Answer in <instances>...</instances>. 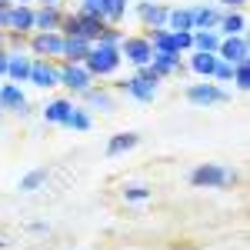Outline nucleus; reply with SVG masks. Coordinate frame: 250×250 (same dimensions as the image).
Instances as JSON below:
<instances>
[{"instance_id":"nucleus-24","label":"nucleus","mask_w":250,"mask_h":250,"mask_svg":"<svg viewBox=\"0 0 250 250\" xmlns=\"http://www.w3.org/2000/svg\"><path fill=\"white\" fill-rule=\"evenodd\" d=\"M217 43H220V34H217V30H193V50H200V54H217Z\"/></svg>"},{"instance_id":"nucleus-19","label":"nucleus","mask_w":250,"mask_h":250,"mask_svg":"<svg viewBox=\"0 0 250 250\" xmlns=\"http://www.w3.org/2000/svg\"><path fill=\"white\" fill-rule=\"evenodd\" d=\"M30 63H34V60L27 57V54H7V74H3V77H10L14 80V83H23V80L30 77Z\"/></svg>"},{"instance_id":"nucleus-33","label":"nucleus","mask_w":250,"mask_h":250,"mask_svg":"<svg viewBox=\"0 0 250 250\" xmlns=\"http://www.w3.org/2000/svg\"><path fill=\"white\" fill-rule=\"evenodd\" d=\"M137 77H144L147 83H150V87H160V83H164V77L157 74V70L150 67V63H147V67H137Z\"/></svg>"},{"instance_id":"nucleus-15","label":"nucleus","mask_w":250,"mask_h":250,"mask_svg":"<svg viewBox=\"0 0 250 250\" xmlns=\"http://www.w3.org/2000/svg\"><path fill=\"white\" fill-rule=\"evenodd\" d=\"M193 14V30H217V20H220V7H213V3H197L190 7Z\"/></svg>"},{"instance_id":"nucleus-25","label":"nucleus","mask_w":250,"mask_h":250,"mask_svg":"<svg viewBox=\"0 0 250 250\" xmlns=\"http://www.w3.org/2000/svg\"><path fill=\"white\" fill-rule=\"evenodd\" d=\"M90 124H94V120H90V110H87V107H74L63 127H67V130H77V134H87Z\"/></svg>"},{"instance_id":"nucleus-27","label":"nucleus","mask_w":250,"mask_h":250,"mask_svg":"<svg viewBox=\"0 0 250 250\" xmlns=\"http://www.w3.org/2000/svg\"><path fill=\"white\" fill-rule=\"evenodd\" d=\"M43 184H47V170H43V167H37V170L23 173V180H20V190H23V193H34V190H40Z\"/></svg>"},{"instance_id":"nucleus-35","label":"nucleus","mask_w":250,"mask_h":250,"mask_svg":"<svg viewBox=\"0 0 250 250\" xmlns=\"http://www.w3.org/2000/svg\"><path fill=\"white\" fill-rule=\"evenodd\" d=\"M220 3H224L227 10H244V3H247V0H220Z\"/></svg>"},{"instance_id":"nucleus-20","label":"nucleus","mask_w":250,"mask_h":250,"mask_svg":"<svg viewBox=\"0 0 250 250\" xmlns=\"http://www.w3.org/2000/svg\"><path fill=\"white\" fill-rule=\"evenodd\" d=\"M217 60H220L217 54H200V50H190V63H187V70H190V74H197V77H204V80H210Z\"/></svg>"},{"instance_id":"nucleus-31","label":"nucleus","mask_w":250,"mask_h":250,"mask_svg":"<svg viewBox=\"0 0 250 250\" xmlns=\"http://www.w3.org/2000/svg\"><path fill=\"white\" fill-rule=\"evenodd\" d=\"M107 3H110V0H80V14H94V17H100L104 20V14H107Z\"/></svg>"},{"instance_id":"nucleus-38","label":"nucleus","mask_w":250,"mask_h":250,"mask_svg":"<svg viewBox=\"0 0 250 250\" xmlns=\"http://www.w3.org/2000/svg\"><path fill=\"white\" fill-rule=\"evenodd\" d=\"M10 3H34V0H10Z\"/></svg>"},{"instance_id":"nucleus-11","label":"nucleus","mask_w":250,"mask_h":250,"mask_svg":"<svg viewBox=\"0 0 250 250\" xmlns=\"http://www.w3.org/2000/svg\"><path fill=\"white\" fill-rule=\"evenodd\" d=\"M27 107V97H23V87L20 83H0V110H7V114H20Z\"/></svg>"},{"instance_id":"nucleus-10","label":"nucleus","mask_w":250,"mask_h":250,"mask_svg":"<svg viewBox=\"0 0 250 250\" xmlns=\"http://www.w3.org/2000/svg\"><path fill=\"white\" fill-rule=\"evenodd\" d=\"M167 14H170L167 3H157V0H140L137 3V17H140L144 27H167Z\"/></svg>"},{"instance_id":"nucleus-21","label":"nucleus","mask_w":250,"mask_h":250,"mask_svg":"<svg viewBox=\"0 0 250 250\" xmlns=\"http://www.w3.org/2000/svg\"><path fill=\"white\" fill-rule=\"evenodd\" d=\"M137 144H140V134H137V130H127V134H114V137H110V144H107V157H120V154H127V150H134Z\"/></svg>"},{"instance_id":"nucleus-17","label":"nucleus","mask_w":250,"mask_h":250,"mask_svg":"<svg viewBox=\"0 0 250 250\" xmlns=\"http://www.w3.org/2000/svg\"><path fill=\"white\" fill-rule=\"evenodd\" d=\"M150 67H154L164 80L173 77V74H180V77L187 74V67L180 63V54H154V57H150Z\"/></svg>"},{"instance_id":"nucleus-29","label":"nucleus","mask_w":250,"mask_h":250,"mask_svg":"<svg viewBox=\"0 0 250 250\" xmlns=\"http://www.w3.org/2000/svg\"><path fill=\"white\" fill-rule=\"evenodd\" d=\"M230 83L237 90H250V60H240V63H233V77Z\"/></svg>"},{"instance_id":"nucleus-8","label":"nucleus","mask_w":250,"mask_h":250,"mask_svg":"<svg viewBox=\"0 0 250 250\" xmlns=\"http://www.w3.org/2000/svg\"><path fill=\"white\" fill-rule=\"evenodd\" d=\"M114 90H120V94H127V97H134V100H140V104H154V97H157V87H150L144 77H124V80H117L114 83Z\"/></svg>"},{"instance_id":"nucleus-22","label":"nucleus","mask_w":250,"mask_h":250,"mask_svg":"<svg viewBox=\"0 0 250 250\" xmlns=\"http://www.w3.org/2000/svg\"><path fill=\"white\" fill-rule=\"evenodd\" d=\"M167 30H187V34H193L190 7H170V14H167Z\"/></svg>"},{"instance_id":"nucleus-30","label":"nucleus","mask_w":250,"mask_h":250,"mask_svg":"<svg viewBox=\"0 0 250 250\" xmlns=\"http://www.w3.org/2000/svg\"><path fill=\"white\" fill-rule=\"evenodd\" d=\"M124 200H127V204H144V200H150V187L130 184V187H124Z\"/></svg>"},{"instance_id":"nucleus-12","label":"nucleus","mask_w":250,"mask_h":250,"mask_svg":"<svg viewBox=\"0 0 250 250\" xmlns=\"http://www.w3.org/2000/svg\"><path fill=\"white\" fill-rule=\"evenodd\" d=\"M7 30H14V34H34V7L30 3H14V10H10V27Z\"/></svg>"},{"instance_id":"nucleus-7","label":"nucleus","mask_w":250,"mask_h":250,"mask_svg":"<svg viewBox=\"0 0 250 250\" xmlns=\"http://www.w3.org/2000/svg\"><path fill=\"white\" fill-rule=\"evenodd\" d=\"M30 83L34 87H40V90H50V87H57L60 83V67L54 63V60H43V57H37L34 63H30Z\"/></svg>"},{"instance_id":"nucleus-28","label":"nucleus","mask_w":250,"mask_h":250,"mask_svg":"<svg viewBox=\"0 0 250 250\" xmlns=\"http://www.w3.org/2000/svg\"><path fill=\"white\" fill-rule=\"evenodd\" d=\"M127 37L124 34V27H117V23H104V30L97 34L94 43H110V47H120V40Z\"/></svg>"},{"instance_id":"nucleus-5","label":"nucleus","mask_w":250,"mask_h":250,"mask_svg":"<svg viewBox=\"0 0 250 250\" xmlns=\"http://www.w3.org/2000/svg\"><path fill=\"white\" fill-rule=\"evenodd\" d=\"M30 50L43 60H60L63 34H60V30H34V34H30Z\"/></svg>"},{"instance_id":"nucleus-18","label":"nucleus","mask_w":250,"mask_h":250,"mask_svg":"<svg viewBox=\"0 0 250 250\" xmlns=\"http://www.w3.org/2000/svg\"><path fill=\"white\" fill-rule=\"evenodd\" d=\"M217 30H220L224 37H240V34L247 30V17H244L240 10H224L220 20H217Z\"/></svg>"},{"instance_id":"nucleus-1","label":"nucleus","mask_w":250,"mask_h":250,"mask_svg":"<svg viewBox=\"0 0 250 250\" xmlns=\"http://www.w3.org/2000/svg\"><path fill=\"white\" fill-rule=\"evenodd\" d=\"M120 47H110V43H90V54L83 57V67L90 70V77H114L120 70Z\"/></svg>"},{"instance_id":"nucleus-37","label":"nucleus","mask_w":250,"mask_h":250,"mask_svg":"<svg viewBox=\"0 0 250 250\" xmlns=\"http://www.w3.org/2000/svg\"><path fill=\"white\" fill-rule=\"evenodd\" d=\"M40 7H50V3H60V0H37Z\"/></svg>"},{"instance_id":"nucleus-26","label":"nucleus","mask_w":250,"mask_h":250,"mask_svg":"<svg viewBox=\"0 0 250 250\" xmlns=\"http://www.w3.org/2000/svg\"><path fill=\"white\" fill-rule=\"evenodd\" d=\"M80 97H87V104H94L97 110H104V114H110V110H114V97L107 94V90H100V87H87Z\"/></svg>"},{"instance_id":"nucleus-16","label":"nucleus","mask_w":250,"mask_h":250,"mask_svg":"<svg viewBox=\"0 0 250 250\" xmlns=\"http://www.w3.org/2000/svg\"><path fill=\"white\" fill-rule=\"evenodd\" d=\"M87 54H90V40H83V37H63L60 63H83Z\"/></svg>"},{"instance_id":"nucleus-4","label":"nucleus","mask_w":250,"mask_h":250,"mask_svg":"<svg viewBox=\"0 0 250 250\" xmlns=\"http://www.w3.org/2000/svg\"><path fill=\"white\" fill-rule=\"evenodd\" d=\"M120 57L137 70V67H147V63H150L154 47H150V40L144 37V34H137V37H124V40H120Z\"/></svg>"},{"instance_id":"nucleus-23","label":"nucleus","mask_w":250,"mask_h":250,"mask_svg":"<svg viewBox=\"0 0 250 250\" xmlns=\"http://www.w3.org/2000/svg\"><path fill=\"white\" fill-rule=\"evenodd\" d=\"M77 23H80V37L94 43V40H97V34L104 30V23H107V20L94 17V14H80V10H77Z\"/></svg>"},{"instance_id":"nucleus-3","label":"nucleus","mask_w":250,"mask_h":250,"mask_svg":"<svg viewBox=\"0 0 250 250\" xmlns=\"http://www.w3.org/2000/svg\"><path fill=\"white\" fill-rule=\"evenodd\" d=\"M187 100L193 107H220V104H230V90L213 80H197L187 87Z\"/></svg>"},{"instance_id":"nucleus-34","label":"nucleus","mask_w":250,"mask_h":250,"mask_svg":"<svg viewBox=\"0 0 250 250\" xmlns=\"http://www.w3.org/2000/svg\"><path fill=\"white\" fill-rule=\"evenodd\" d=\"M10 10H14V3L10 0H0V30L10 27Z\"/></svg>"},{"instance_id":"nucleus-32","label":"nucleus","mask_w":250,"mask_h":250,"mask_svg":"<svg viewBox=\"0 0 250 250\" xmlns=\"http://www.w3.org/2000/svg\"><path fill=\"white\" fill-rule=\"evenodd\" d=\"M233 77V63H224V60H217V67H213L210 80H220V83H230Z\"/></svg>"},{"instance_id":"nucleus-13","label":"nucleus","mask_w":250,"mask_h":250,"mask_svg":"<svg viewBox=\"0 0 250 250\" xmlns=\"http://www.w3.org/2000/svg\"><path fill=\"white\" fill-rule=\"evenodd\" d=\"M60 20H63V7L60 3L37 7L34 10V30H60Z\"/></svg>"},{"instance_id":"nucleus-6","label":"nucleus","mask_w":250,"mask_h":250,"mask_svg":"<svg viewBox=\"0 0 250 250\" xmlns=\"http://www.w3.org/2000/svg\"><path fill=\"white\" fill-rule=\"evenodd\" d=\"M60 83L70 94H83L87 87H94V77L83 63H60Z\"/></svg>"},{"instance_id":"nucleus-2","label":"nucleus","mask_w":250,"mask_h":250,"mask_svg":"<svg viewBox=\"0 0 250 250\" xmlns=\"http://www.w3.org/2000/svg\"><path fill=\"white\" fill-rule=\"evenodd\" d=\"M237 184V170L227 164H200L190 170V187H213V190H230Z\"/></svg>"},{"instance_id":"nucleus-39","label":"nucleus","mask_w":250,"mask_h":250,"mask_svg":"<svg viewBox=\"0 0 250 250\" xmlns=\"http://www.w3.org/2000/svg\"><path fill=\"white\" fill-rule=\"evenodd\" d=\"M3 37H7V30H0V40H3Z\"/></svg>"},{"instance_id":"nucleus-14","label":"nucleus","mask_w":250,"mask_h":250,"mask_svg":"<svg viewBox=\"0 0 250 250\" xmlns=\"http://www.w3.org/2000/svg\"><path fill=\"white\" fill-rule=\"evenodd\" d=\"M74 107H77V104H74L70 97H57V100H50V104L43 107V120H47V124H54V127H63Z\"/></svg>"},{"instance_id":"nucleus-36","label":"nucleus","mask_w":250,"mask_h":250,"mask_svg":"<svg viewBox=\"0 0 250 250\" xmlns=\"http://www.w3.org/2000/svg\"><path fill=\"white\" fill-rule=\"evenodd\" d=\"M7 54H10V50H3V47H0V77L7 74Z\"/></svg>"},{"instance_id":"nucleus-9","label":"nucleus","mask_w":250,"mask_h":250,"mask_svg":"<svg viewBox=\"0 0 250 250\" xmlns=\"http://www.w3.org/2000/svg\"><path fill=\"white\" fill-rule=\"evenodd\" d=\"M247 54H250V43L244 34L240 37H220V43H217V57L224 63H240V60H247Z\"/></svg>"}]
</instances>
